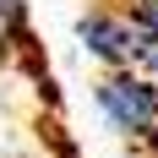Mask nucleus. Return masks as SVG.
<instances>
[{
	"label": "nucleus",
	"mask_w": 158,
	"mask_h": 158,
	"mask_svg": "<svg viewBox=\"0 0 158 158\" xmlns=\"http://www.w3.org/2000/svg\"><path fill=\"white\" fill-rule=\"evenodd\" d=\"M93 104L109 120V131H120L136 147H158V87L142 71H104L93 82Z\"/></svg>",
	"instance_id": "obj_1"
},
{
	"label": "nucleus",
	"mask_w": 158,
	"mask_h": 158,
	"mask_svg": "<svg viewBox=\"0 0 158 158\" xmlns=\"http://www.w3.org/2000/svg\"><path fill=\"white\" fill-rule=\"evenodd\" d=\"M77 38L104 71H142L147 60V33L126 6H93L77 16Z\"/></svg>",
	"instance_id": "obj_2"
},
{
	"label": "nucleus",
	"mask_w": 158,
	"mask_h": 158,
	"mask_svg": "<svg viewBox=\"0 0 158 158\" xmlns=\"http://www.w3.org/2000/svg\"><path fill=\"white\" fill-rule=\"evenodd\" d=\"M27 44V0H0V49Z\"/></svg>",
	"instance_id": "obj_3"
}]
</instances>
